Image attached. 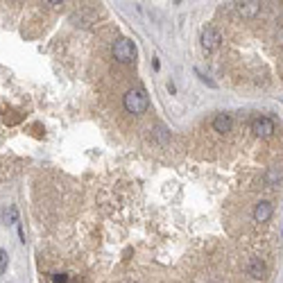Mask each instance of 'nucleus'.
Listing matches in <instances>:
<instances>
[{
    "label": "nucleus",
    "instance_id": "nucleus-1",
    "mask_svg": "<svg viewBox=\"0 0 283 283\" xmlns=\"http://www.w3.org/2000/svg\"><path fill=\"white\" fill-rule=\"evenodd\" d=\"M147 107H150V97H147V93H145L143 89H132V91H127V95H125V109H127L129 113L141 116V113L147 111Z\"/></svg>",
    "mask_w": 283,
    "mask_h": 283
},
{
    "label": "nucleus",
    "instance_id": "nucleus-2",
    "mask_svg": "<svg viewBox=\"0 0 283 283\" xmlns=\"http://www.w3.org/2000/svg\"><path fill=\"white\" fill-rule=\"evenodd\" d=\"M111 52H113V59H116V61H120V64H129V61H134V57H136L134 41H132V39H127V37L116 39Z\"/></svg>",
    "mask_w": 283,
    "mask_h": 283
},
{
    "label": "nucleus",
    "instance_id": "nucleus-3",
    "mask_svg": "<svg viewBox=\"0 0 283 283\" xmlns=\"http://www.w3.org/2000/svg\"><path fill=\"white\" fill-rule=\"evenodd\" d=\"M251 132L256 134V136H261V139H267V136H272L274 134V123H272V118H256L254 123H251Z\"/></svg>",
    "mask_w": 283,
    "mask_h": 283
},
{
    "label": "nucleus",
    "instance_id": "nucleus-4",
    "mask_svg": "<svg viewBox=\"0 0 283 283\" xmlns=\"http://www.w3.org/2000/svg\"><path fill=\"white\" fill-rule=\"evenodd\" d=\"M220 32L215 30V27H204L202 30V46L204 50H215L220 46Z\"/></svg>",
    "mask_w": 283,
    "mask_h": 283
},
{
    "label": "nucleus",
    "instance_id": "nucleus-5",
    "mask_svg": "<svg viewBox=\"0 0 283 283\" xmlns=\"http://www.w3.org/2000/svg\"><path fill=\"white\" fill-rule=\"evenodd\" d=\"M270 218H272V204L258 202L256 208H254V220H256V222H267Z\"/></svg>",
    "mask_w": 283,
    "mask_h": 283
},
{
    "label": "nucleus",
    "instance_id": "nucleus-6",
    "mask_svg": "<svg viewBox=\"0 0 283 283\" xmlns=\"http://www.w3.org/2000/svg\"><path fill=\"white\" fill-rule=\"evenodd\" d=\"M213 129L220 134H227L231 132V116H227V113H218L213 120Z\"/></svg>",
    "mask_w": 283,
    "mask_h": 283
},
{
    "label": "nucleus",
    "instance_id": "nucleus-7",
    "mask_svg": "<svg viewBox=\"0 0 283 283\" xmlns=\"http://www.w3.org/2000/svg\"><path fill=\"white\" fill-rule=\"evenodd\" d=\"M247 272H249V277H254V279H263L265 277V265L261 263V258H254V261L249 263V267H247Z\"/></svg>",
    "mask_w": 283,
    "mask_h": 283
},
{
    "label": "nucleus",
    "instance_id": "nucleus-8",
    "mask_svg": "<svg viewBox=\"0 0 283 283\" xmlns=\"http://www.w3.org/2000/svg\"><path fill=\"white\" fill-rule=\"evenodd\" d=\"M240 14L242 16H256L258 9H261V2H256V0H249V2H240Z\"/></svg>",
    "mask_w": 283,
    "mask_h": 283
},
{
    "label": "nucleus",
    "instance_id": "nucleus-9",
    "mask_svg": "<svg viewBox=\"0 0 283 283\" xmlns=\"http://www.w3.org/2000/svg\"><path fill=\"white\" fill-rule=\"evenodd\" d=\"M2 220H5V225H14V222H16V206L7 208L5 213H2Z\"/></svg>",
    "mask_w": 283,
    "mask_h": 283
},
{
    "label": "nucleus",
    "instance_id": "nucleus-10",
    "mask_svg": "<svg viewBox=\"0 0 283 283\" xmlns=\"http://www.w3.org/2000/svg\"><path fill=\"white\" fill-rule=\"evenodd\" d=\"M267 182H270V184L281 182V170H279V168H272V170L267 172Z\"/></svg>",
    "mask_w": 283,
    "mask_h": 283
},
{
    "label": "nucleus",
    "instance_id": "nucleus-11",
    "mask_svg": "<svg viewBox=\"0 0 283 283\" xmlns=\"http://www.w3.org/2000/svg\"><path fill=\"white\" fill-rule=\"evenodd\" d=\"M7 270V251L5 249H0V274Z\"/></svg>",
    "mask_w": 283,
    "mask_h": 283
},
{
    "label": "nucleus",
    "instance_id": "nucleus-12",
    "mask_svg": "<svg viewBox=\"0 0 283 283\" xmlns=\"http://www.w3.org/2000/svg\"><path fill=\"white\" fill-rule=\"evenodd\" d=\"M52 281L54 283H66V281H68V277H66V274H54Z\"/></svg>",
    "mask_w": 283,
    "mask_h": 283
}]
</instances>
